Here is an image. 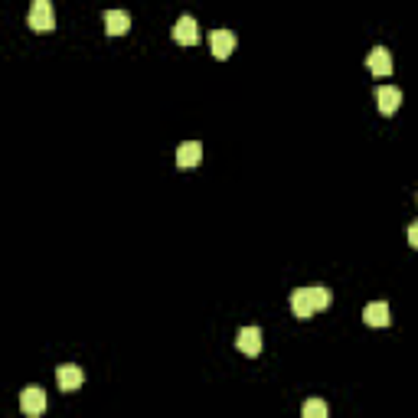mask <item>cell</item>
<instances>
[{"instance_id": "obj_14", "label": "cell", "mask_w": 418, "mask_h": 418, "mask_svg": "<svg viewBox=\"0 0 418 418\" xmlns=\"http://www.w3.org/2000/svg\"><path fill=\"white\" fill-rule=\"evenodd\" d=\"M409 245H412V248H418V219L409 225Z\"/></svg>"}, {"instance_id": "obj_1", "label": "cell", "mask_w": 418, "mask_h": 418, "mask_svg": "<svg viewBox=\"0 0 418 418\" xmlns=\"http://www.w3.org/2000/svg\"><path fill=\"white\" fill-rule=\"evenodd\" d=\"M324 307H330V291H327L324 285L297 287L295 295H291V314H295V317H301V320L320 314Z\"/></svg>"}, {"instance_id": "obj_12", "label": "cell", "mask_w": 418, "mask_h": 418, "mask_svg": "<svg viewBox=\"0 0 418 418\" xmlns=\"http://www.w3.org/2000/svg\"><path fill=\"white\" fill-rule=\"evenodd\" d=\"M376 101H379L382 115H395V111H399V105H402V92H399L395 86H382L379 92H376Z\"/></svg>"}, {"instance_id": "obj_10", "label": "cell", "mask_w": 418, "mask_h": 418, "mask_svg": "<svg viewBox=\"0 0 418 418\" xmlns=\"http://www.w3.org/2000/svg\"><path fill=\"white\" fill-rule=\"evenodd\" d=\"M363 320H366L369 327H389V324H392V314H389V304H386V301H372V304H366Z\"/></svg>"}, {"instance_id": "obj_15", "label": "cell", "mask_w": 418, "mask_h": 418, "mask_svg": "<svg viewBox=\"0 0 418 418\" xmlns=\"http://www.w3.org/2000/svg\"><path fill=\"white\" fill-rule=\"evenodd\" d=\"M415 203H418V196H415Z\"/></svg>"}, {"instance_id": "obj_5", "label": "cell", "mask_w": 418, "mask_h": 418, "mask_svg": "<svg viewBox=\"0 0 418 418\" xmlns=\"http://www.w3.org/2000/svg\"><path fill=\"white\" fill-rule=\"evenodd\" d=\"M209 49L216 59H229L235 53V33L233 30H213L209 33Z\"/></svg>"}, {"instance_id": "obj_3", "label": "cell", "mask_w": 418, "mask_h": 418, "mask_svg": "<svg viewBox=\"0 0 418 418\" xmlns=\"http://www.w3.org/2000/svg\"><path fill=\"white\" fill-rule=\"evenodd\" d=\"M20 412H24V415H30V418L43 415V412H46V392H43L39 386L24 389V392H20Z\"/></svg>"}, {"instance_id": "obj_8", "label": "cell", "mask_w": 418, "mask_h": 418, "mask_svg": "<svg viewBox=\"0 0 418 418\" xmlns=\"http://www.w3.org/2000/svg\"><path fill=\"white\" fill-rule=\"evenodd\" d=\"M366 69L372 76H392V53L386 46H376L369 56H366Z\"/></svg>"}, {"instance_id": "obj_6", "label": "cell", "mask_w": 418, "mask_h": 418, "mask_svg": "<svg viewBox=\"0 0 418 418\" xmlns=\"http://www.w3.org/2000/svg\"><path fill=\"white\" fill-rule=\"evenodd\" d=\"M56 379H59L62 392H76V389L86 382V372H82V366L66 363V366H59V369H56Z\"/></svg>"}, {"instance_id": "obj_9", "label": "cell", "mask_w": 418, "mask_h": 418, "mask_svg": "<svg viewBox=\"0 0 418 418\" xmlns=\"http://www.w3.org/2000/svg\"><path fill=\"white\" fill-rule=\"evenodd\" d=\"M105 33L108 36H124V33L131 30V16L124 14V10H105Z\"/></svg>"}, {"instance_id": "obj_4", "label": "cell", "mask_w": 418, "mask_h": 418, "mask_svg": "<svg viewBox=\"0 0 418 418\" xmlns=\"http://www.w3.org/2000/svg\"><path fill=\"white\" fill-rule=\"evenodd\" d=\"M262 343H265L262 327H242L239 337H235V347H239L245 357H258V353H262Z\"/></svg>"}, {"instance_id": "obj_13", "label": "cell", "mask_w": 418, "mask_h": 418, "mask_svg": "<svg viewBox=\"0 0 418 418\" xmlns=\"http://www.w3.org/2000/svg\"><path fill=\"white\" fill-rule=\"evenodd\" d=\"M304 418H327L324 399H307V402H304Z\"/></svg>"}, {"instance_id": "obj_2", "label": "cell", "mask_w": 418, "mask_h": 418, "mask_svg": "<svg viewBox=\"0 0 418 418\" xmlns=\"http://www.w3.org/2000/svg\"><path fill=\"white\" fill-rule=\"evenodd\" d=\"M26 24L36 33H49L56 30V14H53V0H33L30 14H26Z\"/></svg>"}, {"instance_id": "obj_7", "label": "cell", "mask_w": 418, "mask_h": 418, "mask_svg": "<svg viewBox=\"0 0 418 418\" xmlns=\"http://www.w3.org/2000/svg\"><path fill=\"white\" fill-rule=\"evenodd\" d=\"M173 39H177L180 46H196L200 43V30H196L193 16H180L177 24H173Z\"/></svg>"}, {"instance_id": "obj_11", "label": "cell", "mask_w": 418, "mask_h": 418, "mask_svg": "<svg viewBox=\"0 0 418 418\" xmlns=\"http://www.w3.org/2000/svg\"><path fill=\"white\" fill-rule=\"evenodd\" d=\"M203 160V144L200 141H186V144H180L177 148V167L183 170V167H196V163Z\"/></svg>"}]
</instances>
